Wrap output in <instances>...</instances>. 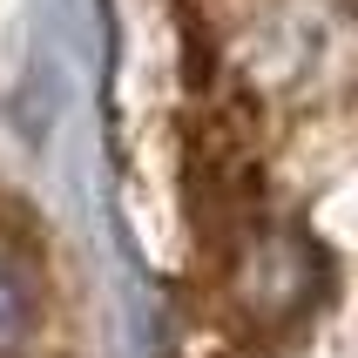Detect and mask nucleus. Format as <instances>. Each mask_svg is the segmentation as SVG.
<instances>
[{
    "instance_id": "1",
    "label": "nucleus",
    "mask_w": 358,
    "mask_h": 358,
    "mask_svg": "<svg viewBox=\"0 0 358 358\" xmlns=\"http://www.w3.org/2000/svg\"><path fill=\"white\" fill-rule=\"evenodd\" d=\"M318 298V250L298 230H250L237 250V304L257 324H291Z\"/></svg>"
},
{
    "instance_id": "2",
    "label": "nucleus",
    "mask_w": 358,
    "mask_h": 358,
    "mask_svg": "<svg viewBox=\"0 0 358 358\" xmlns=\"http://www.w3.org/2000/svg\"><path fill=\"white\" fill-rule=\"evenodd\" d=\"M34 318H41L34 278H27L14 257H0V358H14L20 345L34 338Z\"/></svg>"
}]
</instances>
